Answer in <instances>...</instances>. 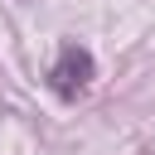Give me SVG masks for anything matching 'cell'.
<instances>
[{
    "instance_id": "obj_1",
    "label": "cell",
    "mask_w": 155,
    "mask_h": 155,
    "mask_svg": "<svg viewBox=\"0 0 155 155\" xmlns=\"http://www.w3.org/2000/svg\"><path fill=\"white\" fill-rule=\"evenodd\" d=\"M92 73H97L92 53H87V48H78V44H63V48H58V58H53V68H48V82H53V92H58V97H78V92L92 82Z\"/></svg>"
}]
</instances>
